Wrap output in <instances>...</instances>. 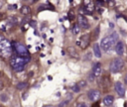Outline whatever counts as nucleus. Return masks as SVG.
I'll list each match as a JSON object with an SVG mask.
<instances>
[{
  "instance_id": "a211bd4d",
  "label": "nucleus",
  "mask_w": 127,
  "mask_h": 107,
  "mask_svg": "<svg viewBox=\"0 0 127 107\" xmlns=\"http://www.w3.org/2000/svg\"><path fill=\"white\" fill-rule=\"evenodd\" d=\"M27 85H28L27 82H20V83H18V84L16 85V87H17L18 89H23V88H26Z\"/></svg>"
},
{
  "instance_id": "412c9836",
  "label": "nucleus",
  "mask_w": 127,
  "mask_h": 107,
  "mask_svg": "<svg viewBox=\"0 0 127 107\" xmlns=\"http://www.w3.org/2000/svg\"><path fill=\"white\" fill-rule=\"evenodd\" d=\"M71 89H72V91H74V92H78L80 88H79V86H78L77 84H75V85H73V86H72V88H71Z\"/></svg>"
},
{
  "instance_id": "0eeeda50",
  "label": "nucleus",
  "mask_w": 127,
  "mask_h": 107,
  "mask_svg": "<svg viewBox=\"0 0 127 107\" xmlns=\"http://www.w3.org/2000/svg\"><path fill=\"white\" fill-rule=\"evenodd\" d=\"M83 11L88 15H91L94 11V5L92 0H83Z\"/></svg>"
},
{
  "instance_id": "7c9ffc66",
  "label": "nucleus",
  "mask_w": 127,
  "mask_h": 107,
  "mask_svg": "<svg viewBox=\"0 0 127 107\" xmlns=\"http://www.w3.org/2000/svg\"><path fill=\"white\" fill-rule=\"evenodd\" d=\"M26 1H28V0H26Z\"/></svg>"
},
{
  "instance_id": "f03ea898",
  "label": "nucleus",
  "mask_w": 127,
  "mask_h": 107,
  "mask_svg": "<svg viewBox=\"0 0 127 107\" xmlns=\"http://www.w3.org/2000/svg\"><path fill=\"white\" fill-rule=\"evenodd\" d=\"M13 54V46L12 44L5 38L0 41V56L3 58H9Z\"/></svg>"
},
{
  "instance_id": "39448f33",
  "label": "nucleus",
  "mask_w": 127,
  "mask_h": 107,
  "mask_svg": "<svg viewBox=\"0 0 127 107\" xmlns=\"http://www.w3.org/2000/svg\"><path fill=\"white\" fill-rule=\"evenodd\" d=\"M90 42V35L89 34H84L82 35L77 41H76V45L81 49V50H85Z\"/></svg>"
},
{
  "instance_id": "c85d7f7f",
  "label": "nucleus",
  "mask_w": 127,
  "mask_h": 107,
  "mask_svg": "<svg viewBox=\"0 0 127 107\" xmlns=\"http://www.w3.org/2000/svg\"><path fill=\"white\" fill-rule=\"evenodd\" d=\"M3 38H4V37H3V36H0V41H1V40H2V39H3Z\"/></svg>"
},
{
  "instance_id": "a878e982",
  "label": "nucleus",
  "mask_w": 127,
  "mask_h": 107,
  "mask_svg": "<svg viewBox=\"0 0 127 107\" xmlns=\"http://www.w3.org/2000/svg\"><path fill=\"white\" fill-rule=\"evenodd\" d=\"M17 8V5L16 4H14V5H10V7H9V9H16Z\"/></svg>"
},
{
  "instance_id": "ddd939ff",
  "label": "nucleus",
  "mask_w": 127,
  "mask_h": 107,
  "mask_svg": "<svg viewBox=\"0 0 127 107\" xmlns=\"http://www.w3.org/2000/svg\"><path fill=\"white\" fill-rule=\"evenodd\" d=\"M114 101V97L112 95H107L103 98V104L105 106H110Z\"/></svg>"
},
{
  "instance_id": "4468645a",
  "label": "nucleus",
  "mask_w": 127,
  "mask_h": 107,
  "mask_svg": "<svg viewBox=\"0 0 127 107\" xmlns=\"http://www.w3.org/2000/svg\"><path fill=\"white\" fill-rule=\"evenodd\" d=\"M93 53H94V55L96 57H101V50H100V46L98 44H94L93 45Z\"/></svg>"
},
{
  "instance_id": "b1692460",
  "label": "nucleus",
  "mask_w": 127,
  "mask_h": 107,
  "mask_svg": "<svg viewBox=\"0 0 127 107\" xmlns=\"http://www.w3.org/2000/svg\"><path fill=\"white\" fill-rule=\"evenodd\" d=\"M3 88H4V83L2 80H0V90H2Z\"/></svg>"
},
{
  "instance_id": "f8f14e48",
  "label": "nucleus",
  "mask_w": 127,
  "mask_h": 107,
  "mask_svg": "<svg viewBox=\"0 0 127 107\" xmlns=\"http://www.w3.org/2000/svg\"><path fill=\"white\" fill-rule=\"evenodd\" d=\"M115 52L119 55H122L124 54V44H123V42H117V44L115 46Z\"/></svg>"
},
{
  "instance_id": "4be33fe9",
  "label": "nucleus",
  "mask_w": 127,
  "mask_h": 107,
  "mask_svg": "<svg viewBox=\"0 0 127 107\" xmlns=\"http://www.w3.org/2000/svg\"><path fill=\"white\" fill-rule=\"evenodd\" d=\"M73 17H74V13H73V11H69V12H68V18H69V20H72Z\"/></svg>"
},
{
  "instance_id": "6ab92c4d",
  "label": "nucleus",
  "mask_w": 127,
  "mask_h": 107,
  "mask_svg": "<svg viewBox=\"0 0 127 107\" xmlns=\"http://www.w3.org/2000/svg\"><path fill=\"white\" fill-rule=\"evenodd\" d=\"M110 37H111V39H112V41H113L114 43L117 42V41H118V38H119V37H118V34H117L116 32H113Z\"/></svg>"
},
{
  "instance_id": "dca6fc26",
  "label": "nucleus",
  "mask_w": 127,
  "mask_h": 107,
  "mask_svg": "<svg viewBox=\"0 0 127 107\" xmlns=\"http://www.w3.org/2000/svg\"><path fill=\"white\" fill-rule=\"evenodd\" d=\"M67 52L69 53V54L71 55V56H73V57H78V55H77V54H76V52H75V50L73 49V48H67Z\"/></svg>"
},
{
  "instance_id": "f3484780",
  "label": "nucleus",
  "mask_w": 127,
  "mask_h": 107,
  "mask_svg": "<svg viewBox=\"0 0 127 107\" xmlns=\"http://www.w3.org/2000/svg\"><path fill=\"white\" fill-rule=\"evenodd\" d=\"M79 28H80V27L78 26V24H75V25L73 26V28H72V33H73L74 35H77V34L79 33V31H80Z\"/></svg>"
},
{
  "instance_id": "9d476101",
  "label": "nucleus",
  "mask_w": 127,
  "mask_h": 107,
  "mask_svg": "<svg viewBox=\"0 0 127 107\" xmlns=\"http://www.w3.org/2000/svg\"><path fill=\"white\" fill-rule=\"evenodd\" d=\"M114 87H115V91L117 92V94L120 97H123L124 94H125V87H124V85L120 81H117V82H115Z\"/></svg>"
},
{
  "instance_id": "1a4fd4ad",
  "label": "nucleus",
  "mask_w": 127,
  "mask_h": 107,
  "mask_svg": "<svg viewBox=\"0 0 127 107\" xmlns=\"http://www.w3.org/2000/svg\"><path fill=\"white\" fill-rule=\"evenodd\" d=\"M87 96H88L89 100H91L93 102H96L100 98V92L98 90H96V89H90L88 91V93H87Z\"/></svg>"
},
{
  "instance_id": "393cba45",
  "label": "nucleus",
  "mask_w": 127,
  "mask_h": 107,
  "mask_svg": "<svg viewBox=\"0 0 127 107\" xmlns=\"http://www.w3.org/2000/svg\"><path fill=\"white\" fill-rule=\"evenodd\" d=\"M76 107H87V106L85 104H83V103H79V104H77Z\"/></svg>"
},
{
  "instance_id": "423d86ee",
  "label": "nucleus",
  "mask_w": 127,
  "mask_h": 107,
  "mask_svg": "<svg viewBox=\"0 0 127 107\" xmlns=\"http://www.w3.org/2000/svg\"><path fill=\"white\" fill-rule=\"evenodd\" d=\"M114 44H115V43L112 41L111 37H110V36H107V37H105V38H103V39L101 40L100 48H101L104 52H108V51L113 47Z\"/></svg>"
},
{
  "instance_id": "2eb2a0df",
  "label": "nucleus",
  "mask_w": 127,
  "mask_h": 107,
  "mask_svg": "<svg viewBox=\"0 0 127 107\" xmlns=\"http://www.w3.org/2000/svg\"><path fill=\"white\" fill-rule=\"evenodd\" d=\"M30 8L28 7V6H26V5H24V6H22L21 7V9H20V13L22 14V15H24V16H27V15H29L30 14Z\"/></svg>"
},
{
  "instance_id": "f257e3e1",
  "label": "nucleus",
  "mask_w": 127,
  "mask_h": 107,
  "mask_svg": "<svg viewBox=\"0 0 127 107\" xmlns=\"http://www.w3.org/2000/svg\"><path fill=\"white\" fill-rule=\"evenodd\" d=\"M30 56H20V55H12L10 57V65L15 71H22L25 68V65L30 61Z\"/></svg>"
},
{
  "instance_id": "9b49d317",
  "label": "nucleus",
  "mask_w": 127,
  "mask_h": 107,
  "mask_svg": "<svg viewBox=\"0 0 127 107\" xmlns=\"http://www.w3.org/2000/svg\"><path fill=\"white\" fill-rule=\"evenodd\" d=\"M101 71H102L101 64H100L99 62L95 63V64L93 65V67H92V73H93V75H94L95 77H97V76H99V75L101 74Z\"/></svg>"
},
{
  "instance_id": "6e6552de",
  "label": "nucleus",
  "mask_w": 127,
  "mask_h": 107,
  "mask_svg": "<svg viewBox=\"0 0 127 107\" xmlns=\"http://www.w3.org/2000/svg\"><path fill=\"white\" fill-rule=\"evenodd\" d=\"M77 24L80 28L82 29H88L89 28V23H88V20L86 19L85 16H83L82 14H79L77 16Z\"/></svg>"
},
{
  "instance_id": "bb28decb",
  "label": "nucleus",
  "mask_w": 127,
  "mask_h": 107,
  "mask_svg": "<svg viewBox=\"0 0 127 107\" xmlns=\"http://www.w3.org/2000/svg\"><path fill=\"white\" fill-rule=\"evenodd\" d=\"M124 80H125V84L127 85V74L125 75V77H124Z\"/></svg>"
},
{
  "instance_id": "7ed1b4c3",
  "label": "nucleus",
  "mask_w": 127,
  "mask_h": 107,
  "mask_svg": "<svg viewBox=\"0 0 127 107\" xmlns=\"http://www.w3.org/2000/svg\"><path fill=\"white\" fill-rule=\"evenodd\" d=\"M13 49H14V51L17 53V54L18 55H20V56H30V54H29V51H28V49L23 45V44H21V43H19V42H15V43H13Z\"/></svg>"
},
{
  "instance_id": "5701e85b",
  "label": "nucleus",
  "mask_w": 127,
  "mask_h": 107,
  "mask_svg": "<svg viewBox=\"0 0 127 107\" xmlns=\"http://www.w3.org/2000/svg\"><path fill=\"white\" fill-rule=\"evenodd\" d=\"M94 77H95V76H94L93 73L91 72V73L89 74V76H88V80H89V81H93V80H94Z\"/></svg>"
},
{
  "instance_id": "aec40b11",
  "label": "nucleus",
  "mask_w": 127,
  "mask_h": 107,
  "mask_svg": "<svg viewBox=\"0 0 127 107\" xmlns=\"http://www.w3.org/2000/svg\"><path fill=\"white\" fill-rule=\"evenodd\" d=\"M77 85L79 86V88L85 87V85H86V81H85V80H80V81L77 83Z\"/></svg>"
},
{
  "instance_id": "20e7f679",
  "label": "nucleus",
  "mask_w": 127,
  "mask_h": 107,
  "mask_svg": "<svg viewBox=\"0 0 127 107\" xmlns=\"http://www.w3.org/2000/svg\"><path fill=\"white\" fill-rule=\"evenodd\" d=\"M123 65H124L123 59H121L120 57H117V58H114L111 61L110 66H109V69H110L111 72L116 73V72H119L123 68Z\"/></svg>"
},
{
  "instance_id": "cd10ccee",
  "label": "nucleus",
  "mask_w": 127,
  "mask_h": 107,
  "mask_svg": "<svg viewBox=\"0 0 127 107\" xmlns=\"http://www.w3.org/2000/svg\"><path fill=\"white\" fill-rule=\"evenodd\" d=\"M2 6H3V2H2V1L0 0V9L2 8Z\"/></svg>"
},
{
  "instance_id": "c756f323",
  "label": "nucleus",
  "mask_w": 127,
  "mask_h": 107,
  "mask_svg": "<svg viewBox=\"0 0 127 107\" xmlns=\"http://www.w3.org/2000/svg\"><path fill=\"white\" fill-rule=\"evenodd\" d=\"M33 1H34V2H37V1H39V0H33Z\"/></svg>"
}]
</instances>
